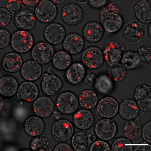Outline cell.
<instances>
[{
    "instance_id": "39",
    "label": "cell",
    "mask_w": 151,
    "mask_h": 151,
    "mask_svg": "<svg viewBox=\"0 0 151 151\" xmlns=\"http://www.w3.org/2000/svg\"><path fill=\"white\" fill-rule=\"evenodd\" d=\"M1 12V25L0 27L3 28L8 26L12 19V15L10 12L6 8H0Z\"/></svg>"
},
{
    "instance_id": "19",
    "label": "cell",
    "mask_w": 151,
    "mask_h": 151,
    "mask_svg": "<svg viewBox=\"0 0 151 151\" xmlns=\"http://www.w3.org/2000/svg\"><path fill=\"white\" fill-rule=\"evenodd\" d=\"M14 22L17 27L20 29L30 30L35 26L37 18L32 11L25 9L15 15Z\"/></svg>"
},
{
    "instance_id": "14",
    "label": "cell",
    "mask_w": 151,
    "mask_h": 151,
    "mask_svg": "<svg viewBox=\"0 0 151 151\" xmlns=\"http://www.w3.org/2000/svg\"><path fill=\"white\" fill-rule=\"evenodd\" d=\"M39 93V88L37 84L31 81H26L19 86L17 96L23 102L31 103L37 99Z\"/></svg>"
},
{
    "instance_id": "48",
    "label": "cell",
    "mask_w": 151,
    "mask_h": 151,
    "mask_svg": "<svg viewBox=\"0 0 151 151\" xmlns=\"http://www.w3.org/2000/svg\"><path fill=\"white\" fill-rule=\"evenodd\" d=\"M22 1L24 5L26 6L32 7H36L40 1L39 0H37V1H27V0L24 1V0H23Z\"/></svg>"
},
{
    "instance_id": "20",
    "label": "cell",
    "mask_w": 151,
    "mask_h": 151,
    "mask_svg": "<svg viewBox=\"0 0 151 151\" xmlns=\"http://www.w3.org/2000/svg\"><path fill=\"white\" fill-rule=\"evenodd\" d=\"M73 124L81 130L88 129L93 125L95 118L93 114L88 109H79L73 115Z\"/></svg>"
},
{
    "instance_id": "9",
    "label": "cell",
    "mask_w": 151,
    "mask_h": 151,
    "mask_svg": "<svg viewBox=\"0 0 151 151\" xmlns=\"http://www.w3.org/2000/svg\"><path fill=\"white\" fill-rule=\"evenodd\" d=\"M97 104V112L102 118H112L118 113L119 103L117 100L113 97H104L99 101Z\"/></svg>"
},
{
    "instance_id": "37",
    "label": "cell",
    "mask_w": 151,
    "mask_h": 151,
    "mask_svg": "<svg viewBox=\"0 0 151 151\" xmlns=\"http://www.w3.org/2000/svg\"><path fill=\"white\" fill-rule=\"evenodd\" d=\"M132 142L125 137L118 138L114 142L111 147L112 151H132Z\"/></svg>"
},
{
    "instance_id": "36",
    "label": "cell",
    "mask_w": 151,
    "mask_h": 151,
    "mask_svg": "<svg viewBox=\"0 0 151 151\" xmlns=\"http://www.w3.org/2000/svg\"><path fill=\"white\" fill-rule=\"evenodd\" d=\"M53 63L55 68L60 70H64L70 65L71 58L65 52L60 51L54 56Z\"/></svg>"
},
{
    "instance_id": "16",
    "label": "cell",
    "mask_w": 151,
    "mask_h": 151,
    "mask_svg": "<svg viewBox=\"0 0 151 151\" xmlns=\"http://www.w3.org/2000/svg\"><path fill=\"white\" fill-rule=\"evenodd\" d=\"M63 86L61 80L56 75L45 73L43 77L41 84L43 93L48 96H53L58 94Z\"/></svg>"
},
{
    "instance_id": "31",
    "label": "cell",
    "mask_w": 151,
    "mask_h": 151,
    "mask_svg": "<svg viewBox=\"0 0 151 151\" xmlns=\"http://www.w3.org/2000/svg\"><path fill=\"white\" fill-rule=\"evenodd\" d=\"M143 60L138 53L131 51L124 52L122 58V63L127 69L136 68Z\"/></svg>"
},
{
    "instance_id": "6",
    "label": "cell",
    "mask_w": 151,
    "mask_h": 151,
    "mask_svg": "<svg viewBox=\"0 0 151 151\" xmlns=\"http://www.w3.org/2000/svg\"><path fill=\"white\" fill-rule=\"evenodd\" d=\"M79 104L76 95L69 91L61 93L58 96L56 101L58 109L61 113L65 114L74 113L77 109Z\"/></svg>"
},
{
    "instance_id": "27",
    "label": "cell",
    "mask_w": 151,
    "mask_h": 151,
    "mask_svg": "<svg viewBox=\"0 0 151 151\" xmlns=\"http://www.w3.org/2000/svg\"><path fill=\"white\" fill-rule=\"evenodd\" d=\"M19 84L14 77L6 76L0 80V93L3 96L11 97L15 95L18 89Z\"/></svg>"
},
{
    "instance_id": "22",
    "label": "cell",
    "mask_w": 151,
    "mask_h": 151,
    "mask_svg": "<svg viewBox=\"0 0 151 151\" xmlns=\"http://www.w3.org/2000/svg\"><path fill=\"white\" fill-rule=\"evenodd\" d=\"M140 112L136 102L131 99H125L119 105V113L120 117L126 121L136 119Z\"/></svg>"
},
{
    "instance_id": "24",
    "label": "cell",
    "mask_w": 151,
    "mask_h": 151,
    "mask_svg": "<svg viewBox=\"0 0 151 151\" xmlns=\"http://www.w3.org/2000/svg\"><path fill=\"white\" fill-rule=\"evenodd\" d=\"M23 59L21 56L15 52H9L6 54L2 60V66L6 71L15 73L21 68Z\"/></svg>"
},
{
    "instance_id": "33",
    "label": "cell",
    "mask_w": 151,
    "mask_h": 151,
    "mask_svg": "<svg viewBox=\"0 0 151 151\" xmlns=\"http://www.w3.org/2000/svg\"><path fill=\"white\" fill-rule=\"evenodd\" d=\"M29 146L32 150L48 151L52 150L50 139L42 136H38L31 139Z\"/></svg>"
},
{
    "instance_id": "47",
    "label": "cell",
    "mask_w": 151,
    "mask_h": 151,
    "mask_svg": "<svg viewBox=\"0 0 151 151\" xmlns=\"http://www.w3.org/2000/svg\"><path fill=\"white\" fill-rule=\"evenodd\" d=\"M147 142L146 145H137L133 150L134 151H150L151 150V146Z\"/></svg>"
},
{
    "instance_id": "34",
    "label": "cell",
    "mask_w": 151,
    "mask_h": 151,
    "mask_svg": "<svg viewBox=\"0 0 151 151\" xmlns=\"http://www.w3.org/2000/svg\"><path fill=\"white\" fill-rule=\"evenodd\" d=\"M95 89L103 94H107L113 88V81L107 75H102L96 79L94 84Z\"/></svg>"
},
{
    "instance_id": "21",
    "label": "cell",
    "mask_w": 151,
    "mask_h": 151,
    "mask_svg": "<svg viewBox=\"0 0 151 151\" xmlns=\"http://www.w3.org/2000/svg\"><path fill=\"white\" fill-rule=\"evenodd\" d=\"M33 111L38 117L46 118L49 116L54 109V104L50 98L42 96L35 101L32 106Z\"/></svg>"
},
{
    "instance_id": "11",
    "label": "cell",
    "mask_w": 151,
    "mask_h": 151,
    "mask_svg": "<svg viewBox=\"0 0 151 151\" xmlns=\"http://www.w3.org/2000/svg\"><path fill=\"white\" fill-rule=\"evenodd\" d=\"M134 97L139 109L145 113L151 111V87L146 85L138 86L135 89Z\"/></svg>"
},
{
    "instance_id": "25",
    "label": "cell",
    "mask_w": 151,
    "mask_h": 151,
    "mask_svg": "<svg viewBox=\"0 0 151 151\" xmlns=\"http://www.w3.org/2000/svg\"><path fill=\"white\" fill-rule=\"evenodd\" d=\"M43 120L36 116H32L27 118L24 124L25 132L28 135L35 137L41 135L45 129Z\"/></svg>"
},
{
    "instance_id": "2",
    "label": "cell",
    "mask_w": 151,
    "mask_h": 151,
    "mask_svg": "<svg viewBox=\"0 0 151 151\" xmlns=\"http://www.w3.org/2000/svg\"><path fill=\"white\" fill-rule=\"evenodd\" d=\"M146 32V28L143 23L132 21L127 24L122 32V37L127 43L136 42L142 39Z\"/></svg>"
},
{
    "instance_id": "35",
    "label": "cell",
    "mask_w": 151,
    "mask_h": 151,
    "mask_svg": "<svg viewBox=\"0 0 151 151\" xmlns=\"http://www.w3.org/2000/svg\"><path fill=\"white\" fill-rule=\"evenodd\" d=\"M89 141V138L85 133L83 132H78L76 133L73 136L71 143L75 150L84 151L88 147Z\"/></svg>"
},
{
    "instance_id": "12",
    "label": "cell",
    "mask_w": 151,
    "mask_h": 151,
    "mask_svg": "<svg viewBox=\"0 0 151 151\" xmlns=\"http://www.w3.org/2000/svg\"><path fill=\"white\" fill-rule=\"evenodd\" d=\"M82 32L86 41L91 43H96L102 39L104 30L100 22L91 21L87 22L84 25Z\"/></svg>"
},
{
    "instance_id": "40",
    "label": "cell",
    "mask_w": 151,
    "mask_h": 151,
    "mask_svg": "<svg viewBox=\"0 0 151 151\" xmlns=\"http://www.w3.org/2000/svg\"><path fill=\"white\" fill-rule=\"evenodd\" d=\"M1 34V45L0 48L4 49L9 45L11 41V35L10 32L4 28H1L0 29Z\"/></svg>"
},
{
    "instance_id": "29",
    "label": "cell",
    "mask_w": 151,
    "mask_h": 151,
    "mask_svg": "<svg viewBox=\"0 0 151 151\" xmlns=\"http://www.w3.org/2000/svg\"><path fill=\"white\" fill-rule=\"evenodd\" d=\"M85 73V69L83 65L79 63H75L68 69L66 77L69 83L77 84L82 82Z\"/></svg>"
},
{
    "instance_id": "52",
    "label": "cell",
    "mask_w": 151,
    "mask_h": 151,
    "mask_svg": "<svg viewBox=\"0 0 151 151\" xmlns=\"http://www.w3.org/2000/svg\"><path fill=\"white\" fill-rule=\"evenodd\" d=\"M151 22L150 23L148 27V32L149 36L151 38Z\"/></svg>"
},
{
    "instance_id": "17",
    "label": "cell",
    "mask_w": 151,
    "mask_h": 151,
    "mask_svg": "<svg viewBox=\"0 0 151 151\" xmlns=\"http://www.w3.org/2000/svg\"><path fill=\"white\" fill-rule=\"evenodd\" d=\"M85 42L83 37L76 33H71L66 36L63 42V47L68 53L79 54L83 50Z\"/></svg>"
},
{
    "instance_id": "32",
    "label": "cell",
    "mask_w": 151,
    "mask_h": 151,
    "mask_svg": "<svg viewBox=\"0 0 151 151\" xmlns=\"http://www.w3.org/2000/svg\"><path fill=\"white\" fill-rule=\"evenodd\" d=\"M124 137L131 141L137 140L142 134V129L136 121H130L124 128Z\"/></svg>"
},
{
    "instance_id": "43",
    "label": "cell",
    "mask_w": 151,
    "mask_h": 151,
    "mask_svg": "<svg viewBox=\"0 0 151 151\" xmlns=\"http://www.w3.org/2000/svg\"><path fill=\"white\" fill-rule=\"evenodd\" d=\"M151 122H148L143 126L142 129V137L143 140L149 144L151 143Z\"/></svg>"
},
{
    "instance_id": "8",
    "label": "cell",
    "mask_w": 151,
    "mask_h": 151,
    "mask_svg": "<svg viewBox=\"0 0 151 151\" xmlns=\"http://www.w3.org/2000/svg\"><path fill=\"white\" fill-rule=\"evenodd\" d=\"M81 59L87 68L92 70L99 68L104 60L103 52L99 48L95 46L86 48L83 52Z\"/></svg>"
},
{
    "instance_id": "38",
    "label": "cell",
    "mask_w": 151,
    "mask_h": 151,
    "mask_svg": "<svg viewBox=\"0 0 151 151\" xmlns=\"http://www.w3.org/2000/svg\"><path fill=\"white\" fill-rule=\"evenodd\" d=\"M5 6L11 13L17 14L24 10V5L22 1L7 0L6 1Z\"/></svg>"
},
{
    "instance_id": "46",
    "label": "cell",
    "mask_w": 151,
    "mask_h": 151,
    "mask_svg": "<svg viewBox=\"0 0 151 151\" xmlns=\"http://www.w3.org/2000/svg\"><path fill=\"white\" fill-rule=\"evenodd\" d=\"M73 150L70 145L65 143H61L58 144L53 150L54 151H73Z\"/></svg>"
},
{
    "instance_id": "5",
    "label": "cell",
    "mask_w": 151,
    "mask_h": 151,
    "mask_svg": "<svg viewBox=\"0 0 151 151\" xmlns=\"http://www.w3.org/2000/svg\"><path fill=\"white\" fill-rule=\"evenodd\" d=\"M74 132L73 124L70 121L66 119L56 121L52 128V136L58 142H64L69 140L72 137Z\"/></svg>"
},
{
    "instance_id": "13",
    "label": "cell",
    "mask_w": 151,
    "mask_h": 151,
    "mask_svg": "<svg viewBox=\"0 0 151 151\" xmlns=\"http://www.w3.org/2000/svg\"><path fill=\"white\" fill-rule=\"evenodd\" d=\"M54 54L53 46L44 42L39 43L35 45L32 52L33 60L41 65L50 62L53 58Z\"/></svg>"
},
{
    "instance_id": "49",
    "label": "cell",
    "mask_w": 151,
    "mask_h": 151,
    "mask_svg": "<svg viewBox=\"0 0 151 151\" xmlns=\"http://www.w3.org/2000/svg\"><path fill=\"white\" fill-rule=\"evenodd\" d=\"M51 1L55 5H59L64 3L66 1L62 0V1Z\"/></svg>"
},
{
    "instance_id": "51",
    "label": "cell",
    "mask_w": 151,
    "mask_h": 151,
    "mask_svg": "<svg viewBox=\"0 0 151 151\" xmlns=\"http://www.w3.org/2000/svg\"><path fill=\"white\" fill-rule=\"evenodd\" d=\"M1 111L2 110L4 105V101L2 97L1 96Z\"/></svg>"
},
{
    "instance_id": "50",
    "label": "cell",
    "mask_w": 151,
    "mask_h": 151,
    "mask_svg": "<svg viewBox=\"0 0 151 151\" xmlns=\"http://www.w3.org/2000/svg\"><path fill=\"white\" fill-rule=\"evenodd\" d=\"M97 140V137L95 135L91 136L89 138V140L91 142H93Z\"/></svg>"
},
{
    "instance_id": "3",
    "label": "cell",
    "mask_w": 151,
    "mask_h": 151,
    "mask_svg": "<svg viewBox=\"0 0 151 151\" xmlns=\"http://www.w3.org/2000/svg\"><path fill=\"white\" fill-rule=\"evenodd\" d=\"M57 13L55 5L47 0L40 1L34 9V14L36 18L40 22L45 24L54 20Z\"/></svg>"
},
{
    "instance_id": "41",
    "label": "cell",
    "mask_w": 151,
    "mask_h": 151,
    "mask_svg": "<svg viewBox=\"0 0 151 151\" xmlns=\"http://www.w3.org/2000/svg\"><path fill=\"white\" fill-rule=\"evenodd\" d=\"M90 151H110L111 150L109 145L103 141H97L93 143L89 149Z\"/></svg>"
},
{
    "instance_id": "23",
    "label": "cell",
    "mask_w": 151,
    "mask_h": 151,
    "mask_svg": "<svg viewBox=\"0 0 151 151\" xmlns=\"http://www.w3.org/2000/svg\"><path fill=\"white\" fill-rule=\"evenodd\" d=\"M42 73V68L40 64L32 60L25 62L21 68L22 77L31 82L37 80L41 76Z\"/></svg>"
},
{
    "instance_id": "10",
    "label": "cell",
    "mask_w": 151,
    "mask_h": 151,
    "mask_svg": "<svg viewBox=\"0 0 151 151\" xmlns=\"http://www.w3.org/2000/svg\"><path fill=\"white\" fill-rule=\"evenodd\" d=\"M95 131L96 136L101 140L108 141L112 140L118 132L117 125L111 119H104L96 124Z\"/></svg>"
},
{
    "instance_id": "18",
    "label": "cell",
    "mask_w": 151,
    "mask_h": 151,
    "mask_svg": "<svg viewBox=\"0 0 151 151\" xmlns=\"http://www.w3.org/2000/svg\"><path fill=\"white\" fill-rule=\"evenodd\" d=\"M124 46L117 42H110L104 46L103 52L104 60L109 65L111 64L119 62L122 57Z\"/></svg>"
},
{
    "instance_id": "30",
    "label": "cell",
    "mask_w": 151,
    "mask_h": 151,
    "mask_svg": "<svg viewBox=\"0 0 151 151\" xmlns=\"http://www.w3.org/2000/svg\"><path fill=\"white\" fill-rule=\"evenodd\" d=\"M106 72L108 76L115 82H120L124 80L127 73V69L119 62L109 65Z\"/></svg>"
},
{
    "instance_id": "44",
    "label": "cell",
    "mask_w": 151,
    "mask_h": 151,
    "mask_svg": "<svg viewBox=\"0 0 151 151\" xmlns=\"http://www.w3.org/2000/svg\"><path fill=\"white\" fill-rule=\"evenodd\" d=\"M95 80V75L88 72L86 73L83 83L85 84L91 86L94 84Z\"/></svg>"
},
{
    "instance_id": "26",
    "label": "cell",
    "mask_w": 151,
    "mask_h": 151,
    "mask_svg": "<svg viewBox=\"0 0 151 151\" xmlns=\"http://www.w3.org/2000/svg\"><path fill=\"white\" fill-rule=\"evenodd\" d=\"M135 16L141 22L150 24L151 22V3L150 0H141L134 7Z\"/></svg>"
},
{
    "instance_id": "7",
    "label": "cell",
    "mask_w": 151,
    "mask_h": 151,
    "mask_svg": "<svg viewBox=\"0 0 151 151\" xmlns=\"http://www.w3.org/2000/svg\"><path fill=\"white\" fill-rule=\"evenodd\" d=\"M62 19L67 24L77 25L82 21L84 13L82 8L77 4L71 3L65 5L61 13Z\"/></svg>"
},
{
    "instance_id": "42",
    "label": "cell",
    "mask_w": 151,
    "mask_h": 151,
    "mask_svg": "<svg viewBox=\"0 0 151 151\" xmlns=\"http://www.w3.org/2000/svg\"><path fill=\"white\" fill-rule=\"evenodd\" d=\"M136 48L138 53L142 57L143 60L148 63L151 62V46L144 47L141 45H137Z\"/></svg>"
},
{
    "instance_id": "4",
    "label": "cell",
    "mask_w": 151,
    "mask_h": 151,
    "mask_svg": "<svg viewBox=\"0 0 151 151\" xmlns=\"http://www.w3.org/2000/svg\"><path fill=\"white\" fill-rule=\"evenodd\" d=\"M34 43L33 37L31 33L24 30L16 31L11 37V45L17 52L24 53L29 51Z\"/></svg>"
},
{
    "instance_id": "15",
    "label": "cell",
    "mask_w": 151,
    "mask_h": 151,
    "mask_svg": "<svg viewBox=\"0 0 151 151\" xmlns=\"http://www.w3.org/2000/svg\"><path fill=\"white\" fill-rule=\"evenodd\" d=\"M66 34L65 28L59 23H52L45 28L44 35L45 40L49 43L57 45L62 43Z\"/></svg>"
},
{
    "instance_id": "1",
    "label": "cell",
    "mask_w": 151,
    "mask_h": 151,
    "mask_svg": "<svg viewBox=\"0 0 151 151\" xmlns=\"http://www.w3.org/2000/svg\"><path fill=\"white\" fill-rule=\"evenodd\" d=\"M100 24L104 30L109 33H115L119 31L124 25V19L116 4H109L101 11Z\"/></svg>"
},
{
    "instance_id": "28",
    "label": "cell",
    "mask_w": 151,
    "mask_h": 151,
    "mask_svg": "<svg viewBox=\"0 0 151 151\" xmlns=\"http://www.w3.org/2000/svg\"><path fill=\"white\" fill-rule=\"evenodd\" d=\"M79 104L83 109L91 110L94 108L99 101L96 93L91 90H85L80 93L78 98Z\"/></svg>"
},
{
    "instance_id": "45",
    "label": "cell",
    "mask_w": 151,
    "mask_h": 151,
    "mask_svg": "<svg viewBox=\"0 0 151 151\" xmlns=\"http://www.w3.org/2000/svg\"><path fill=\"white\" fill-rule=\"evenodd\" d=\"M89 5L93 8L97 9L101 8L106 5L107 3L105 0H100V1H88Z\"/></svg>"
}]
</instances>
